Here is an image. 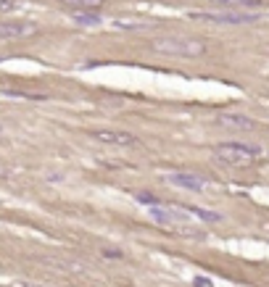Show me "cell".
I'll list each match as a JSON object with an SVG mask.
<instances>
[{
    "label": "cell",
    "instance_id": "cell-1",
    "mask_svg": "<svg viewBox=\"0 0 269 287\" xmlns=\"http://www.w3.org/2000/svg\"><path fill=\"white\" fill-rule=\"evenodd\" d=\"M264 150L256 145H243V142H219L214 148V158L219 163L235 166V169H246V166H253L261 158Z\"/></svg>",
    "mask_w": 269,
    "mask_h": 287
},
{
    "label": "cell",
    "instance_id": "cell-2",
    "mask_svg": "<svg viewBox=\"0 0 269 287\" xmlns=\"http://www.w3.org/2000/svg\"><path fill=\"white\" fill-rule=\"evenodd\" d=\"M151 216L164 224V226H172V229L177 232H185V235H201L198 229H193L190 226V221H193V206H172V203H161V206H153L151 208Z\"/></svg>",
    "mask_w": 269,
    "mask_h": 287
},
{
    "label": "cell",
    "instance_id": "cell-3",
    "mask_svg": "<svg viewBox=\"0 0 269 287\" xmlns=\"http://www.w3.org/2000/svg\"><path fill=\"white\" fill-rule=\"evenodd\" d=\"M153 50L164 53V55H180V58H198L209 50V45L203 40L193 37H156L153 40Z\"/></svg>",
    "mask_w": 269,
    "mask_h": 287
},
{
    "label": "cell",
    "instance_id": "cell-4",
    "mask_svg": "<svg viewBox=\"0 0 269 287\" xmlns=\"http://www.w3.org/2000/svg\"><path fill=\"white\" fill-rule=\"evenodd\" d=\"M92 140H98L103 145H114V148H137L140 137L132 132H121V129H95L90 132Z\"/></svg>",
    "mask_w": 269,
    "mask_h": 287
},
{
    "label": "cell",
    "instance_id": "cell-5",
    "mask_svg": "<svg viewBox=\"0 0 269 287\" xmlns=\"http://www.w3.org/2000/svg\"><path fill=\"white\" fill-rule=\"evenodd\" d=\"M195 19L203 21H216V24H256L261 16L259 13H248V11H225V13H195Z\"/></svg>",
    "mask_w": 269,
    "mask_h": 287
},
{
    "label": "cell",
    "instance_id": "cell-6",
    "mask_svg": "<svg viewBox=\"0 0 269 287\" xmlns=\"http://www.w3.org/2000/svg\"><path fill=\"white\" fill-rule=\"evenodd\" d=\"M169 179V185H174V187H182V190H193V192H201V190H206V179L203 177H195V174H169L166 177Z\"/></svg>",
    "mask_w": 269,
    "mask_h": 287
},
{
    "label": "cell",
    "instance_id": "cell-7",
    "mask_svg": "<svg viewBox=\"0 0 269 287\" xmlns=\"http://www.w3.org/2000/svg\"><path fill=\"white\" fill-rule=\"evenodd\" d=\"M35 35V24H19V21H3L0 24V40H16Z\"/></svg>",
    "mask_w": 269,
    "mask_h": 287
},
{
    "label": "cell",
    "instance_id": "cell-8",
    "mask_svg": "<svg viewBox=\"0 0 269 287\" xmlns=\"http://www.w3.org/2000/svg\"><path fill=\"white\" fill-rule=\"evenodd\" d=\"M216 124L232 127V129H253V127H256V122L248 119V116H243V113H219L216 116Z\"/></svg>",
    "mask_w": 269,
    "mask_h": 287
},
{
    "label": "cell",
    "instance_id": "cell-9",
    "mask_svg": "<svg viewBox=\"0 0 269 287\" xmlns=\"http://www.w3.org/2000/svg\"><path fill=\"white\" fill-rule=\"evenodd\" d=\"M71 19L82 26H98L103 21L101 13H95V11H71Z\"/></svg>",
    "mask_w": 269,
    "mask_h": 287
},
{
    "label": "cell",
    "instance_id": "cell-10",
    "mask_svg": "<svg viewBox=\"0 0 269 287\" xmlns=\"http://www.w3.org/2000/svg\"><path fill=\"white\" fill-rule=\"evenodd\" d=\"M211 3H216V6H222V8H256V6H261L264 0H211Z\"/></svg>",
    "mask_w": 269,
    "mask_h": 287
},
{
    "label": "cell",
    "instance_id": "cell-11",
    "mask_svg": "<svg viewBox=\"0 0 269 287\" xmlns=\"http://www.w3.org/2000/svg\"><path fill=\"white\" fill-rule=\"evenodd\" d=\"M63 6H69V8H79V11H95L98 6H103L106 0H61Z\"/></svg>",
    "mask_w": 269,
    "mask_h": 287
},
{
    "label": "cell",
    "instance_id": "cell-12",
    "mask_svg": "<svg viewBox=\"0 0 269 287\" xmlns=\"http://www.w3.org/2000/svg\"><path fill=\"white\" fill-rule=\"evenodd\" d=\"M135 200H137V203H142V206H151V208L164 203L161 198H156V195H153V192H148V190H140V192H135Z\"/></svg>",
    "mask_w": 269,
    "mask_h": 287
},
{
    "label": "cell",
    "instance_id": "cell-13",
    "mask_svg": "<svg viewBox=\"0 0 269 287\" xmlns=\"http://www.w3.org/2000/svg\"><path fill=\"white\" fill-rule=\"evenodd\" d=\"M193 287H214V282L209 277H195L193 279Z\"/></svg>",
    "mask_w": 269,
    "mask_h": 287
},
{
    "label": "cell",
    "instance_id": "cell-14",
    "mask_svg": "<svg viewBox=\"0 0 269 287\" xmlns=\"http://www.w3.org/2000/svg\"><path fill=\"white\" fill-rule=\"evenodd\" d=\"M101 255H103V259H121L124 253H121V250H114V248H106Z\"/></svg>",
    "mask_w": 269,
    "mask_h": 287
},
{
    "label": "cell",
    "instance_id": "cell-15",
    "mask_svg": "<svg viewBox=\"0 0 269 287\" xmlns=\"http://www.w3.org/2000/svg\"><path fill=\"white\" fill-rule=\"evenodd\" d=\"M13 8H16L13 0H0V11H13Z\"/></svg>",
    "mask_w": 269,
    "mask_h": 287
},
{
    "label": "cell",
    "instance_id": "cell-16",
    "mask_svg": "<svg viewBox=\"0 0 269 287\" xmlns=\"http://www.w3.org/2000/svg\"><path fill=\"white\" fill-rule=\"evenodd\" d=\"M0 177H8V169H6L3 163H0Z\"/></svg>",
    "mask_w": 269,
    "mask_h": 287
},
{
    "label": "cell",
    "instance_id": "cell-17",
    "mask_svg": "<svg viewBox=\"0 0 269 287\" xmlns=\"http://www.w3.org/2000/svg\"><path fill=\"white\" fill-rule=\"evenodd\" d=\"M0 132H3V127H0Z\"/></svg>",
    "mask_w": 269,
    "mask_h": 287
}]
</instances>
